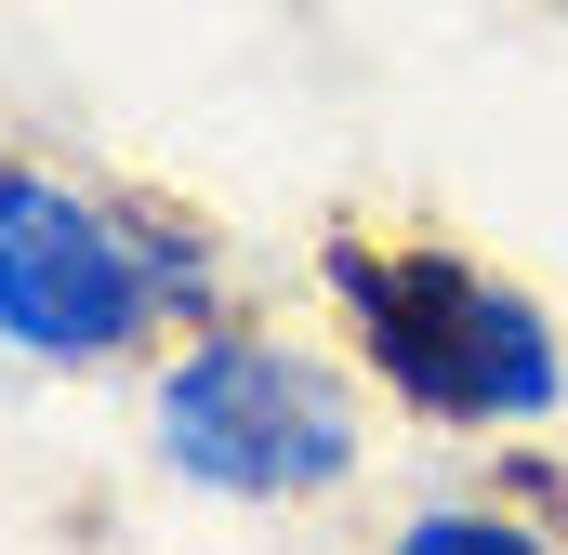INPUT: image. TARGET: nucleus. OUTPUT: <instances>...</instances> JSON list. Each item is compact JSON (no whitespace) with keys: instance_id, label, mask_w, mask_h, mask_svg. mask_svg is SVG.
Listing matches in <instances>:
<instances>
[{"instance_id":"4","label":"nucleus","mask_w":568,"mask_h":555,"mask_svg":"<svg viewBox=\"0 0 568 555\" xmlns=\"http://www.w3.org/2000/svg\"><path fill=\"white\" fill-rule=\"evenodd\" d=\"M410 543L424 555H489V543H516L503 516H410Z\"/></svg>"},{"instance_id":"3","label":"nucleus","mask_w":568,"mask_h":555,"mask_svg":"<svg viewBox=\"0 0 568 555\" xmlns=\"http://www.w3.org/2000/svg\"><path fill=\"white\" fill-rule=\"evenodd\" d=\"M159 291H185V278L145 265L133 225H106L93 199H67L40 172H0V344H27V357H120L159 317Z\"/></svg>"},{"instance_id":"2","label":"nucleus","mask_w":568,"mask_h":555,"mask_svg":"<svg viewBox=\"0 0 568 555\" xmlns=\"http://www.w3.org/2000/svg\"><path fill=\"white\" fill-rule=\"evenodd\" d=\"M159 450H172V476H199V490H225V503H304V490L344 476L357 423H344V397H331L304 357H278V344H199V357L159 384Z\"/></svg>"},{"instance_id":"1","label":"nucleus","mask_w":568,"mask_h":555,"mask_svg":"<svg viewBox=\"0 0 568 555\" xmlns=\"http://www.w3.org/2000/svg\"><path fill=\"white\" fill-rule=\"evenodd\" d=\"M344 304H357V344L384 357L397 397H424L436 423H503V411H556V331L529 291L449 265H384V252H331Z\"/></svg>"}]
</instances>
